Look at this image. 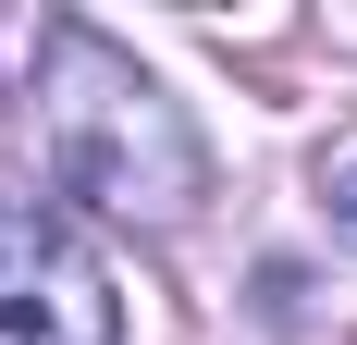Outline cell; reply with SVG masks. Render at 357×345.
I'll use <instances>...</instances> for the list:
<instances>
[{"mask_svg": "<svg viewBox=\"0 0 357 345\" xmlns=\"http://www.w3.org/2000/svg\"><path fill=\"white\" fill-rule=\"evenodd\" d=\"M0 345H123L111 259L25 185H0Z\"/></svg>", "mask_w": 357, "mask_h": 345, "instance_id": "cell-2", "label": "cell"}, {"mask_svg": "<svg viewBox=\"0 0 357 345\" xmlns=\"http://www.w3.org/2000/svg\"><path fill=\"white\" fill-rule=\"evenodd\" d=\"M321 210H333V235H357V161H333V172H321Z\"/></svg>", "mask_w": 357, "mask_h": 345, "instance_id": "cell-3", "label": "cell"}, {"mask_svg": "<svg viewBox=\"0 0 357 345\" xmlns=\"http://www.w3.org/2000/svg\"><path fill=\"white\" fill-rule=\"evenodd\" d=\"M25 124H37V172L62 185V198H99L123 222H185V210L210 198V148L160 99V74L136 50H111L99 25H50L37 50V87H25Z\"/></svg>", "mask_w": 357, "mask_h": 345, "instance_id": "cell-1", "label": "cell"}]
</instances>
